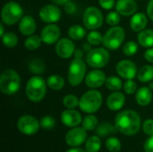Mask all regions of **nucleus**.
I'll list each match as a JSON object with an SVG mask.
<instances>
[{
	"label": "nucleus",
	"mask_w": 153,
	"mask_h": 152,
	"mask_svg": "<svg viewBox=\"0 0 153 152\" xmlns=\"http://www.w3.org/2000/svg\"><path fill=\"white\" fill-rule=\"evenodd\" d=\"M86 74V64L82 58H74L68 69V82L72 86H78Z\"/></svg>",
	"instance_id": "0eeeda50"
},
{
	"label": "nucleus",
	"mask_w": 153,
	"mask_h": 152,
	"mask_svg": "<svg viewBox=\"0 0 153 152\" xmlns=\"http://www.w3.org/2000/svg\"><path fill=\"white\" fill-rule=\"evenodd\" d=\"M54 4H60V5H65L66 3L72 1V0H51Z\"/></svg>",
	"instance_id": "09e8293b"
},
{
	"label": "nucleus",
	"mask_w": 153,
	"mask_h": 152,
	"mask_svg": "<svg viewBox=\"0 0 153 152\" xmlns=\"http://www.w3.org/2000/svg\"><path fill=\"white\" fill-rule=\"evenodd\" d=\"M41 42H42V39L40 38V36L39 37L37 35H30L25 39L24 46H25L26 49H28V50H35L40 47Z\"/></svg>",
	"instance_id": "c85d7f7f"
},
{
	"label": "nucleus",
	"mask_w": 153,
	"mask_h": 152,
	"mask_svg": "<svg viewBox=\"0 0 153 152\" xmlns=\"http://www.w3.org/2000/svg\"><path fill=\"white\" fill-rule=\"evenodd\" d=\"M86 130L82 127H74L72 130H70L66 136H65V141L66 143L69 146L72 147H77L81 144H82L87 137V133L85 132Z\"/></svg>",
	"instance_id": "2eb2a0df"
},
{
	"label": "nucleus",
	"mask_w": 153,
	"mask_h": 152,
	"mask_svg": "<svg viewBox=\"0 0 153 152\" xmlns=\"http://www.w3.org/2000/svg\"><path fill=\"white\" fill-rule=\"evenodd\" d=\"M65 11L68 14H73L76 12V5L73 1H70L65 4Z\"/></svg>",
	"instance_id": "37998d69"
},
{
	"label": "nucleus",
	"mask_w": 153,
	"mask_h": 152,
	"mask_svg": "<svg viewBox=\"0 0 153 152\" xmlns=\"http://www.w3.org/2000/svg\"><path fill=\"white\" fill-rule=\"evenodd\" d=\"M102 95L100 91L91 90L86 91L80 99V108L88 114L97 112L102 105Z\"/></svg>",
	"instance_id": "20e7f679"
},
{
	"label": "nucleus",
	"mask_w": 153,
	"mask_h": 152,
	"mask_svg": "<svg viewBox=\"0 0 153 152\" xmlns=\"http://www.w3.org/2000/svg\"><path fill=\"white\" fill-rule=\"evenodd\" d=\"M21 87L20 75L12 69L4 70L0 76V90L5 95L15 94Z\"/></svg>",
	"instance_id": "f03ea898"
},
{
	"label": "nucleus",
	"mask_w": 153,
	"mask_h": 152,
	"mask_svg": "<svg viewBox=\"0 0 153 152\" xmlns=\"http://www.w3.org/2000/svg\"><path fill=\"white\" fill-rule=\"evenodd\" d=\"M107 149L111 152H117L121 150V142L116 137H110L106 142Z\"/></svg>",
	"instance_id": "c9c22d12"
},
{
	"label": "nucleus",
	"mask_w": 153,
	"mask_h": 152,
	"mask_svg": "<svg viewBox=\"0 0 153 152\" xmlns=\"http://www.w3.org/2000/svg\"><path fill=\"white\" fill-rule=\"evenodd\" d=\"M61 121L67 127H75L82 122L81 114L71 108L63 111L61 115Z\"/></svg>",
	"instance_id": "f3484780"
},
{
	"label": "nucleus",
	"mask_w": 153,
	"mask_h": 152,
	"mask_svg": "<svg viewBox=\"0 0 153 152\" xmlns=\"http://www.w3.org/2000/svg\"><path fill=\"white\" fill-rule=\"evenodd\" d=\"M75 51L74 42L67 38H64L59 39L56 43V53L57 56L64 59L70 58Z\"/></svg>",
	"instance_id": "4468645a"
},
{
	"label": "nucleus",
	"mask_w": 153,
	"mask_h": 152,
	"mask_svg": "<svg viewBox=\"0 0 153 152\" xmlns=\"http://www.w3.org/2000/svg\"><path fill=\"white\" fill-rule=\"evenodd\" d=\"M83 50H82V49H76L75 51H74V57L75 58H82V56H83V52H82Z\"/></svg>",
	"instance_id": "de8ad7c7"
},
{
	"label": "nucleus",
	"mask_w": 153,
	"mask_h": 152,
	"mask_svg": "<svg viewBox=\"0 0 153 152\" xmlns=\"http://www.w3.org/2000/svg\"><path fill=\"white\" fill-rule=\"evenodd\" d=\"M39 15L44 22L54 23L61 18V11L54 4H47L39 10Z\"/></svg>",
	"instance_id": "ddd939ff"
},
{
	"label": "nucleus",
	"mask_w": 153,
	"mask_h": 152,
	"mask_svg": "<svg viewBox=\"0 0 153 152\" xmlns=\"http://www.w3.org/2000/svg\"><path fill=\"white\" fill-rule=\"evenodd\" d=\"M19 30L24 36H30L36 30V22L30 15L23 16L19 22Z\"/></svg>",
	"instance_id": "6ab92c4d"
},
{
	"label": "nucleus",
	"mask_w": 153,
	"mask_h": 152,
	"mask_svg": "<svg viewBox=\"0 0 153 152\" xmlns=\"http://www.w3.org/2000/svg\"><path fill=\"white\" fill-rule=\"evenodd\" d=\"M137 78L141 82H149L153 80V66L145 65L137 73Z\"/></svg>",
	"instance_id": "b1692460"
},
{
	"label": "nucleus",
	"mask_w": 153,
	"mask_h": 152,
	"mask_svg": "<svg viewBox=\"0 0 153 152\" xmlns=\"http://www.w3.org/2000/svg\"><path fill=\"white\" fill-rule=\"evenodd\" d=\"M122 49H123V52H124L125 55H126L128 56H134V54L137 53L138 45L134 41H128L123 46Z\"/></svg>",
	"instance_id": "e433bc0d"
},
{
	"label": "nucleus",
	"mask_w": 153,
	"mask_h": 152,
	"mask_svg": "<svg viewBox=\"0 0 153 152\" xmlns=\"http://www.w3.org/2000/svg\"><path fill=\"white\" fill-rule=\"evenodd\" d=\"M110 55L104 47H97L88 52L86 56V63L93 68H102L109 62Z\"/></svg>",
	"instance_id": "6e6552de"
},
{
	"label": "nucleus",
	"mask_w": 153,
	"mask_h": 152,
	"mask_svg": "<svg viewBox=\"0 0 153 152\" xmlns=\"http://www.w3.org/2000/svg\"><path fill=\"white\" fill-rule=\"evenodd\" d=\"M116 9L122 16H130L135 13L137 4L134 0H117Z\"/></svg>",
	"instance_id": "a211bd4d"
},
{
	"label": "nucleus",
	"mask_w": 153,
	"mask_h": 152,
	"mask_svg": "<svg viewBox=\"0 0 153 152\" xmlns=\"http://www.w3.org/2000/svg\"><path fill=\"white\" fill-rule=\"evenodd\" d=\"M126 102V97L123 93L115 91L111 93L107 99V106L110 110L117 111L121 109Z\"/></svg>",
	"instance_id": "aec40b11"
},
{
	"label": "nucleus",
	"mask_w": 153,
	"mask_h": 152,
	"mask_svg": "<svg viewBox=\"0 0 153 152\" xmlns=\"http://www.w3.org/2000/svg\"><path fill=\"white\" fill-rule=\"evenodd\" d=\"M138 42L143 47H153V30L148 29L140 31L138 35Z\"/></svg>",
	"instance_id": "5701e85b"
},
{
	"label": "nucleus",
	"mask_w": 153,
	"mask_h": 152,
	"mask_svg": "<svg viewBox=\"0 0 153 152\" xmlns=\"http://www.w3.org/2000/svg\"><path fill=\"white\" fill-rule=\"evenodd\" d=\"M60 34V28L54 23H49L42 29L40 32V38L42 39V42H44L45 44L52 45L56 44L58 41Z\"/></svg>",
	"instance_id": "f8f14e48"
},
{
	"label": "nucleus",
	"mask_w": 153,
	"mask_h": 152,
	"mask_svg": "<svg viewBox=\"0 0 153 152\" xmlns=\"http://www.w3.org/2000/svg\"><path fill=\"white\" fill-rule=\"evenodd\" d=\"M101 142L98 136H91L86 142V151L87 152H98L100 149Z\"/></svg>",
	"instance_id": "7c9ffc66"
},
{
	"label": "nucleus",
	"mask_w": 153,
	"mask_h": 152,
	"mask_svg": "<svg viewBox=\"0 0 153 152\" xmlns=\"http://www.w3.org/2000/svg\"><path fill=\"white\" fill-rule=\"evenodd\" d=\"M47 82L44 79L39 75L31 77L26 84L25 91L28 99L33 102H39L46 95L47 92Z\"/></svg>",
	"instance_id": "7ed1b4c3"
},
{
	"label": "nucleus",
	"mask_w": 153,
	"mask_h": 152,
	"mask_svg": "<svg viewBox=\"0 0 153 152\" xmlns=\"http://www.w3.org/2000/svg\"><path fill=\"white\" fill-rule=\"evenodd\" d=\"M82 22L86 29L97 30L103 24V14L99 8L90 6L84 11Z\"/></svg>",
	"instance_id": "1a4fd4ad"
},
{
	"label": "nucleus",
	"mask_w": 153,
	"mask_h": 152,
	"mask_svg": "<svg viewBox=\"0 0 153 152\" xmlns=\"http://www.w3.org/2000/svg\"><path fill=\"white\" fill-rule=\"evenodd\" d=\"M23 10L22 6L15 2H7L2 8V22L6 25H13L22 18Z\"/></svg>",
	"instance_id": "423d86ee"
},
{
	"label": "nucleus",
	"mask_w": 153,
	"mask_h": 152,
	"mask_svg": "<svg viewBox=\"0 0 153 152\" xmlns=\"http://www.w3.org/2000/svg\"><path fill=\"white\" fill-rule=\"evenodd\" d=\"M66 152H87L86 151L82 150V149H80V148H74V149H70L68 150Z\"/></svg>",
	"instance_id": "3c124183"
},
{
	"label": "nucleus",
	"mask_w": 153,
	"mask_h": 152,
	"mask_svg": "<svg viewBox=\"0 0 153 152\" xmlns=\"http://www.w3.org/2000/svg\"><path fill=\"white\" fill-rule=\"evenodd\" d=\"M144 58H145L148 62L153 63V48L150 47V48H148V49L145 51V53H144Z\"/></svg>",
	"instance_id": "a18cd8bd"
},
{
	"label": "nucleus",
	"mask_w": 153,
	"mask_h": 152,
	"mask_svg": "<svg viewBox=\"0 0 153 152\" xmlns=\"http://www.w3.org/2000/svg\"><path fill=\"white\" fill-rule=\"evenodd\" d=\"M105 84H106V87L108 90H114V91L121 90L122 86H124L123 83H122L121 79L117 77V76H109V77H108L106 79Z\"/></svg>",
	"instance_id": "c756f323"
},
{
	"label": "nucleus",
	"mask_w": 153,
	"mask_h": 152,
	"mask_svg": "<svg viewBox=\"0 0 153 152\" xmlns=\"http://www.w3.org/2000/svg\"><path fill=\"white\" fill-rule=\"evenodd\" d=\"M116 0H99L100 5L105 10H110L114 7Z\"/></svg>",
	"instance_id": "79ce46f5"
},
{
	"label": "nucleus",
	"mask_w": 153,
	"mask_h": 152,
	"mask_svg": "<svg viewBox=\"0 0 153 152\" xmlns=\"http://www.w3.org/2000/svg\"><path fill=\"white\" fill-rule=\"evenodd\" d=\"M87 41L92 46H98L102 43L103 36L97 30H92L87 35Z\"/></svg>",
	"instance_id": "72a5a7b5"
},
{
	"label": "nucleus",
	"mask_w": 153,
	"mask_h": 152,
	"mask_svg": "<svg viewBox=\"0 0 153 152\" xmlns=\"http://www.w3.org/2000/svg\"><path fill=\"white\" fill-rule=\"evenodd\" d=\"M145 152H153V135H152L144 143Z\"/></svg>",
	"instance_id": "c03bdc74"
},
{
	"label": "nucleus",
	"mask_w": 153,
	"mask_h": 152,
	"mask_svg": "<svg viewBox=\"0 0 153 152\" xmlns=\"http://www.w3.org/2000/svg\"><path fill=\"white\" fill-rule=\"evenodd\" d=\"M79 103H80V100L78 99V98L72 94H68L63 99V104L67 108L73 109L76 108L77 106H79Z\"/></svg>",
	"instance_id": "f704fd0d"
},
{
	"label": "nucleus",
	"mask_w": 153,
	"mask_h": 152,
	"mask_svg": "<svg viewBox=\"0 0 153 152\" xmlns=\"http://www.w3.org/2000/svg\"><path fill=\"white\" fill-rule=\"evenodd\" d=\"M148 23L147 16L143 13H136L133 15L130 21V27L133 31L140 32L145 29Z\"/></svg>",
	"instance_id": "412c9836"
},
{
	"label": "nucleus",
	"mask_w": 153,
	"mask_h": 152,
	"mask_svg": "<svg viewBox=\"0 0 153 152\" xmlns=\"http://www.w3.org/2000/svg\"><path fill=\"white\" fill-rule=\"evenodd\" d=\"M149 88H150L151 90H153V82H151V83H150V85H149Z\"/></svg>",
	"instance_id": "864d4df0"
},
{
	"label": "nucleus",
	"mask_w": 153,
	"mask_h": 152,
	"mask_svg": "<svg viewBox=\"0 0 153 152\" xmlns=\"http://www.w3.org/2000/svg\"><path fill=\"white\" fill-rule=\"evenodd\" d=\"M117 74L126 80L134 79L137 74V66L131 60H122L116 66Z\"/></svg>",
	"instance_id": "9b49d317"
},
{
	"label": "nucleus",
	"mask_w": 153,
	"mask_h": 152,
	"mask_svg": "<svg viewBox=\"0 0 153 152\" xmlns=\"http://www.w3.org/2000/svg\"><path fill=\"white\" fill-rule=\"evenodd\" d=\"M82 127L86 131H91L98 125V119L95 116L89 115L82 119Z\"/></svg>",
	"instance_id": "473e14b6"
},
{
	"label": "nucleus",
	"mask_w": 153,
	"mask_h": 152,
	"mask_svg": "<svg viewBox=\"0 0 153 152\" xmlns=\"http://www.w3.org/2000/svg\"><path fill=\"white\" fill-rule=\"evenodd\" d=\"M4 34V22L1 23V26H0V35L1 37Z\"/></svg>",
	"instance_id": "603ef678"
},
{
	"label": "nucleus",
	"mask_w": 153,
	"mask_h": 152,
	"mask_svg": "<svg viewBox=\"0 0 153 152\" xmlns=\"http://www.w3.org/2000/svg\"><path fill=\"white\" fill-rule=\"evenodd\" d=\"M117 131V129L116 125L114 126L113 125H111L110 123H108V122L102 123L100 126H98V128L96 130L98 135L101 136V137H106L109 134L115 133Z\"/></svg>",
	"instance_id": "cd10ccee"
},
{
	"label": "nucleus",
	"mask_w": 153,
	"mask_h": 152,
	"mask_svg": "<svg viewBox=\"0 0 153 152\" xmlns=\"http://www.w3.org/2000/svg\"><path fill=\"white\" fill-rule=\"evenodd\" d=\"M29 70L34 74H41L45 71L44 61L40 58H32L30 60L28 65Z\"/></svg>",
	"instance_id": "393cba45"
},
{
	"label": "nucleus",
	"mask_w": 153,
	"mask_h": 152,
	"mask_svg": "<svg viewBox=\"0 0 153 152\" xmlns=\"http://www.w3.org/2000/svg\"><path fill=\"white\" fill-rule=\"evenodd\" d=\"M124 90L126 93L129 94V95H132L134 93L136 92L137 90V84L134 81H133V79H130V80H126V82L124 83Z\"/></svg>",
	"instance_id": "ea45409f"
},
{
	"label": "nucleus",
	"mask_w": 153,
	"mask_h": 152,
	"mask_svg": "<svg viewBox=\"0 0 153 152\" xmlns=\"http://www.w3.org/2000/svg\"><path fill=\"white\" fill-rule=\"evenodd\" d=\"M106 75L100 70H93L88 73L85 76V84L91 89H97L102 86L106 82Z\"/></svg>",
	"instance_id": "dca6fc26"
},
{
	"label": "nucleus",
	"mask_w": 153,
	"mask_h": 152,
	"mask_svg": "<svg viewBox=\"0 0 153 152\" xmlns=\"http://www.w3.org/2000/svg\"><path fill=\"white\" fill-rule=\"evenodd\" d=\"M135 99L140 106H143V107L148 106L152 100V90L148 87L140 88L136 92Z\"/></svg>",
	"instance_id": "4be33fe9"
},
{
	"label": "nucleus",
	"mask_w": 153,
	"mask_h": 152,
	"mask_svg": "<svg viewBox=\"0 0 153 152\" xmlns=\"http://www.w3.org/2000/svg\"><path fill=\"white\" fill-rule=\"evenodd\" d=\"M120 13L116 11V12H110L106 18L107 23L110 26H117L120 22Z\"/></svg>",
	"instance_id": "4c0bfd02"
},
{
	"label": "nucleus",
	"mask_w": 153,
	"mask_h": 152,
	"mask_svg": "<svg viewBox=\"0 0 153 152\" xmlns=\"http://www.w3.org/2000/svg\"><path fill=\"white\" fill-rule=\"evenodd\" d=\"M143 132L147 134L152 136L153 135V120L152 119H147L144 121L143 123Z\"/></svg>",
	"instance_id": "a19ab883"
},
{
	"label": "nucleus",
	"mask_w": 153,
	"mask_h": 152,
	"mask_svg": "<svg viewBox=\"0 0 153 152\" xmlns=\"http://www.w3.org/2000/svg\"><path fill=\"white\" fill-rule=\"evenodd\" d=\"M147 14L149 18L153 21V0H151L147 5Z\"/></svg>",
	"instance_id": "49530a36"
},
{
	"label": "nucleus",
	"mask_w": 153,
	"mask_h": 152,
	"mask_svg": "<svg viewBox=\"0 0 153 152\" xmlns=\"http://www.w3.org/2000/svg\"><path fill=\"white\" fill-rule=\"evenodd\" d=\"M39 124H40V126L42 128L47 129V130H50V129L54 128V126L56 125V121H55V118L53 116H46L40 119Z\"/></svg>",
	"instance_id": "58836bf2"
},
{
	"label": "nucleus",
	"mask_w": 153,
	"mask_h": 152,
	"mask_svg": "<svg viewBox=\"0 0 153 152\" xmlns=\"http://www.w3.org/2000/svg\"><path fill=\"white\" fill-rule=\"evenodd\" d=\"M86 35V30L78 24L73 25L68 30V36L74 40H80L83 39Z\"/></svg>",
	"instance_id": "bb28decb"
},
{
	"label": "nucleus",
	"mask_w": 153,
	"mask_h": 152,
	"mask_svg": "<svg viewBox=\"0 0 153 152\" xmlns=\"http://www.w3.org/2000/svg\"><path fill=\"white\" fill-rule=\"evenodd\" d=\"M91 45L89 42H88L87 44H86V43H84V44H83V46H82V50H83V51H88V52H90V51L91 50Z\"/></svg>",
	"instance_id": "8fccbe9b"
},
{
	"label": "nucleus",
	"mask_w": 153,
	"mask_h": 152,
	"mask_svg": "<svg viewBox=\"0 0 153 152\" xmlns=\"http://www.w3.org/2000/svg\"><path fill=\"white\" fill-rule=\"evenodd\" d=\"M47 84L50 89L54 90H62L63 87L65 86V80L62 76L54 74L48 78Z\"/></svg>",
	"instance_id": "a878e982"
},
{
	"label": "nucleus",
	"mask_w": 153,
	"mask_h": 152,
	"mask_svg": "<svg viewBox=\"0 0 153 152\" xmlns=\"http://www.w3.org/2000/svg\"><path fill=\"white\" fill-rule=\"evenodd\" d=\"M126 32L125 30L120 26H113L110 28L103 36L102 44L104 47L109 50H116L125 40Z\"/></svg>",
	"instance_id": "39448f33"
},
{
	"label": "nucleus",
	"mask_w": 153,
	"mask_h": 152,
	"mask_svg": "<svg viewBox=\"0 0 153 152\" xmlns=\"http://www.w3.org/2000/svg\"><path fill=\"white\" fill-rule=\"evenodd\" d=\"M2 41L6 47H14L18 43V37L13 32H6L2 36Z\"/></svg>",
	"instance_id": "2f4dec72"
},
{
	"label": "nucleus",
	"mask_w": 153,
	"mask_h": 152,
	"mask_svg": "<svg viewBox=\"0 0 153 152\" xmlns=\"http://www.w3.org/2000/svg\"><path fill=\"white\" fill-rule=\"evenodd\" d=\"M115 125L118 132L125 135H134L141 127V118L134 110L120 112L115 120Z\"/></svg>",
	"instance_id": "f257e3e1"
},
{
	"label": "nucleus",
	"mask_w": 153,
	"mask_h": 152,
	"mask_svg": "<svg viewBox=\"0 0 153 152\" xmlns=\"http://www.w3.org/2000/svg\"><path fill=\"white\" fill-rule=\"evenodd\" d=\"M17 126L22 133L25 135H33L39 131L40 124L35 117L26 115L19 118Z\"/></svg>",
	"instance_id": "9d476101"
}]
</instances>
